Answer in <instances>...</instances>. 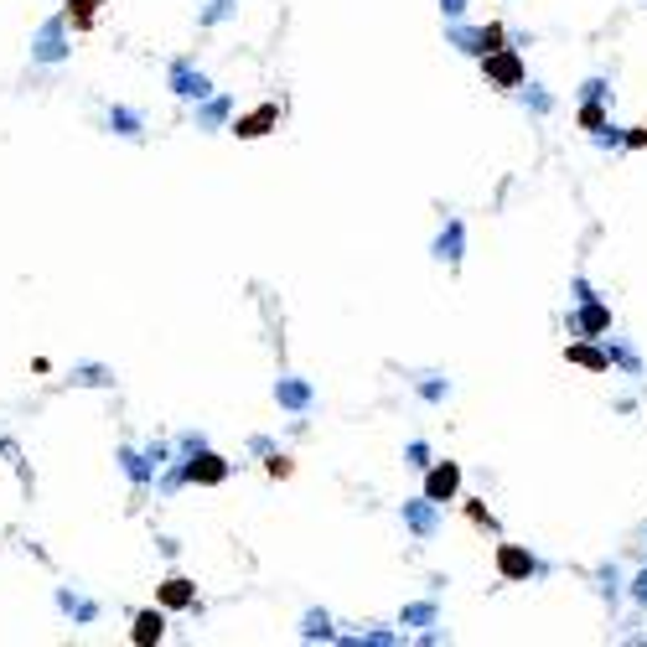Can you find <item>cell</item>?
Returning <instances> with one entry per match:
<instances>
[{
    "mask_svg": "<svg viewBox=\"0 0 647 647\" xmlns=\"http://www.w3.org/2000/svg\"><path fill=\"white\" fill-rule=\"evenodd\" d=\"M482 73H487V84H498V89H518V84H523V62H518L513 47L482 52Z\"/></svg>",
    "mask_w": 647,
    "mask_h": 647,
    "instance_id": "obj_1",
    "label": "cell"
},
{
    "mask_svg": "<svg viewBox=\"0 0 647 647\" xmlns=\"http://www.w3.org/2000/svg\"><path fill=\"white\" fill-rule=\"evenodd\" d=\"M181 482H197V487H218V482H228V461L223 456H212V451H187V467H181Z\"/></svg>",
    "mask_w": 647,
    "mask_h": 647,
    "instance_id": "obj_2",
    "label": "cell"
},
{
    "mask_svg": "<svg viewBox=\"0 0 647 647\" xmlns=\"http://www.w3.org/2000/svg\"><path fill=\"white\" fill-rule=\"evenodd\" d=\"M456 492H461V467H456V461H430V467H425V498L445 507Z\"/></svg>",
    "mask_w": 647,
    "mask_h": 647,
    "instance_id": "obj_3",
    "label": "cell"
},
{
    "mask_svg": "<svg viewBox=\"0 0 647 647\" xmlns=\"http://www.w3.org/2000/svg\"><path fill=\"white\" fill-rule=\"evenodd\" d=\"M611 331V311L595 300H575V316H570V337H606Z\"/></svg>",
    "mask_w": 647,
    "mask_h": 647,
    "instance_id": "obj_4",
    "label": "cell"
},
{
    "mask_svg": "<svg viewBox=\"0 0 647 647\" xmlns=\"http://www.w3.org/2000/svg\"><path fill=\"white\" fill-rule=\"evenodd\" d=\"M399 518H404V529H410L414 539H430V533L441 529V502H430V498H410L404 507H399Z\"/></svg>",
    "mask_w": 647,
    "mask_h": 647,
    "instance_id": "obj_5",
    "label": "cell"
},
{
    "mask_svg": "<svg viewBox=\"0 0 647 647\" xmlns=\"http://www.w3.org/2000/svg\"><path fill=\"white\" fill-rule=\"evenodd\" d=\"M31 58H36V62H62V58H68V16H58V21H47V27H42L36 47H31Z\"/></svg>",
    "mask_w": 647,
    "mask_h": 647,
    "instance_id": "obj_6",
    "label": "cell"
},
{
    "mask_svg": "<svg viewBox=\"0 0 647 647\" xmlns=\"http://www.w3.org/2000/svg\"><path fill=\"white\" fill-rule=\"evenodd\" d=\"M172 93H177V99H207L212 84H207L203 68H192V62H172Z\"/></svg>",
    "mask_w": 647,
    "mask_h": 647,
    "instance_id": "obj_7",
    "label": "cell"
},
{
    "mask_svg": "<svg viewBox=\"0 0 647 647\" xmlns=\"http://www.w3.org/2000/svg\"><path fill=\"white\" fill-rule=\"evenodd\" d=\"M533 570H539V559L529 549H518V544H502L498 549V575L502 580H529Z\"/></svg>",
    "mask_w": 647,
    "mask_h": 647,
    "instance_id": "obj_8",
    "label": "cell"
},
{
    "mask_svg": "<svg viewBox=\"0 0 647 647\" xmlns=\"http://www.w3.org/2000/svg\"><path fill=\"white\" fill-rule=\"evenodd\" d=\"M430 254H435L441 265H461V254H467V228H461V218H451V223H445Z\"/></svg>",
    "mask_w": 647,
    "mask_h": 647,
    "instance_id": "obj_9",
    "label": "cell"
},
{
    "mask_svg": "<svg viewBox=\"0 0 647 647\" xmlns=\"http://www.w3.org/2000/svg\"><path fill=\"white\" fill-rule=\"evenodd\" d=\"M564 357H570L575 368H590V373H611V363H606V347H595L590 337H575V342L564 347Z\"/></svg>",
    "mask_w": 647,
    "mask_h": 647,
    "instance_id": "obj_10",
    "label": "cell"
},
{
    "mask_svg": "<svg viewBox=\"0 0 647 647\" xmlns=\"http://www.w3.org/2000/svg\"><path fill=\"white\" fill-rule=\"evenodd\" d=\"M275 119H280V109H275V104H265V109H254V115H238L234 119V135H238V140H260Z\"/></svg>",
    "mask_w": 647,
    "mask_h": 647,
    "instance_id": "obj_11",
    "label": "cell"
},
{
    "mask_svg": "<svg viewBox=\"0 0 647 647\" xmlns=\"http://www.w3.org/2000/svg\"><path fill=\"white\" fill-rule=\"evenodd\" d=\"M161 637H166V617H161V611H140V617H135V632H130V643L150 647V643H161Z\"/></svg>",
    "mask_w": 647,
    "mask_h": 647,
    "instance_id": "obj_12",
    "label": "cell"
},
{
    "mask_svg": "<svg viewBox=\"0 0 647 647\" xmlns=\"http://www.w3.org/2000/svg\"><path fill=\"white\" fill-rule=\"evenodd\" d=\"M275 399H280L285 410H311V383L306 379H280L275 383Z\"/></svg>",
    "mask_w": 647,
    "mask_h": 647,
    "instance_id": "obj_13",
    "label": "cell"
},
{
    "mask_svg": "<svg viewBox=\"0 0 647 647\" xmlns=\"http://www.w3.org/2000/svg\"><path fill=\"white\" fill-rule=\"evenodd\" d=\"M192 601H197V590H192V580H181V575H172V580L161 586V606H172V611L192 606Z\"/></svg>",
    "mask_w": 647,
    "mask_h": 647,
    "instance_id": "obj_14",
    "label": "cell"
},
{
    "mask_svg": "<svg viewBox=\"0 0 647 647\" xmlns=\"http://www.w3.org/2000/svg\"><path fill=\"white\" fill-rule=\"evenodd\" d=\"M606 363H611V368H627V373H643V357L632 353L621 337H606Z\"/></svg>",
    "mask_w": 647,
    "mask_h": 647,
    "instance_id": "obj_15",
    "label": "cell"
},
{
    "mask_svg": "<svg viewBox=\"0 0 647 647\" xmlns=\"http://www.w3.org/2000/svg\"><path fill=\"white\" fill-rule=\"evenodd\" d=\"M445 42H451L456 52H467V58H482V42H476V27H461V21H451V31H445Z\"/></svg>",
    "mask_w": 647,
    "mask_h": 647,
    "instance_id": "obj_16",
    "label": "cell"
},
{
    "mask_svg": "<svg viewBox=\"0 0 647 647\" xmlns=\"http://www.w3.org/2000/svg\"><path fill=\"white\" fill-rule=\"evenodd\" d=\"M58 606L68 611V617H78V621H99V606L84 601V595H73V590H58Z\"/></svg>",
    "mask_w": 647,
    "mask_h": 647,
    "instance_id": "obj_17",
    "label": "cell"
},
{
    "mask_svg": "<svg viewBox=\"0 0 647 647\" xmlns=\"http://www.w3.org/2000/svg\"><path fill=\"white\" fill-rule=\"evenodd\" d=\"M435 617H441V606H435V601H410V606H404V627H435Z\"/></svg>",
    "mask_w": 647,
    "mask_h": 647,
    "instance_id": "obj_18",
    "label": "cell"
},
{
    "mask_svg": "<svg viewBox=\"0 0 647 647\" xmlns=\"http://www.w3.org/2000/svg\"><path fill=\"white\" fill-rule=\"evenodd\" d=\"M228 109H234V99H207L203 109H197V124H203V130H218V124L228 119Z\"/></svg>",
    "mask_w": 647,
    "mask_h": 647,
    "instance_id": "obj_19",
    "label": "cell"
},
{
    "mask_svg": "<svg viewBox=\"0 0 647 647\" xmlns=\"http://www.w3.org/2000/svg\"><path fill=\"white\" fill-rule=\"evenodd\" d=\"M119 461H124V471H130V476H135V482H150V476H156V461H150V456H140V451H119Z\"/></svg>",
    "mask_w": 647,
    "mask_h": 647,
    "instance_id": "obj_20",
    "label": "cell"
},
{
    "mask_svg": "<svg viewBox=\"0 0 647 647\" xmlns=\"http://www.w3.org/2000/svg\"><path fill=\"white\" fill-rule=\"evenodd\" d=\"M109 130H119V135H140V130H146V119L119 104V109H109Z\"/></svg>",
    "mask_w": 647,
    "mask_h": 647,
    "instance_id": "obj_21",
    "label": "cell"
},
{
    "mask_svg": "<svg viewBox=\"0 0 647 647\" xmlns=\"http://www.w3.org/2000/svg\"><path fill=\"white\" fill-rule=\"evenodd\" d=\"M300 637H306V643H316V637H331V617H326V611H306V621H300Z\"/></svg>",
    "mask_w": 647,
    "mask_h": 647,
    "instance_id": "obj_22",
    "label": "cell"
},
{
    "mask_svg": "<svg viewBox=\"0 0 647 647\" xmlns=\"http://www.w3.org/2000/svg\"><path fill=\"white\" fill-rule=\"evenodd\" d=\"M518 89H523V104H529L533 115H549V109H555L549 89H539V84H518Z\"/></svg>",
    "mask_w": 647,
    "mask_h": 647,
    "instance_id": "obj_23",
    "label": "cell"
},
{
    "mask_svg": "<svg viewBox=\"0 0 647 647\" xmlns=\"http://www.w3.org/2000/svg\"><path fill=\"white\" fill-rule=\"evenodd\" d=\"M99 5H104V0H73V5H68V21H73L78 31L93 27V11H99Z\"/></svg>",
    "mask_w": 647,
    "mask_h": 647,
    "instance_id": "obj_24",
    "label": "cell"
},
{
    "mask_svg": "<svg viewBox=\"0 0 647 647\" xmlns=\"http://www.w3.org/2000/svg\"><path fill=\"white\" fill-rule=\"evenodd\" d=\"M445 394H451V383H445V379H435V373H430V379H419V399H425V404H441Z\"/></svg>",
    "mask_w": 647,
    "mask_h": 647,
    "instance_id": "obj_25",
    "label": "cell"
},
{
    "mask_svg": "<svg viewBox=\"0 0 647 647\" xmlns=\"http://www.w3.org/2000/svg\"><path fill=\"white\" fill-rule=\"evenodd\" d=\"M580 124H586V130H606V109H601V99H586V109H580Z\"/></svg>",
    "mask_w": 647,
    "mask_h": 647,
    "instance_id": "obj_26",
    "label": "cell"
},
{
    "mask_svg": "<svg viewBox=\"0 0 647 647\" xmlns=\"http://www.w3.org/2000/svg\"><path fill=\"white\" fill-rule=\"evenodd\" d=\"M404 456H410V467H414V471L430 467V445H425V441H410V445H404Z\"/></svg>",
    "mask_w": 647,
    "mask_h": 647,
    "instance_id": "obj_27",
    "label": "cell"
},
{
    "mask_svg": "<svg viewBox=\"0 0 647 647\" xmlns=\"http://www.w3.org/2000/svg\"><path fill=\"white\" fill-rule=\"evenodd\" d=\"M601 595H606V601H617V595H621V575H617V570H601Z\"/></svg>",
    "mask_w": 647,
    "mask_h": 647,
    "instance_id": "obj_28",
    "label": "cell"
},
{
    "mask_svg": "<svg viewBox=\"0 0 647 647\" xmlns=\"http://www.w3.org/2000/svg\"><path fill=\"white\" fill-rule=\"evenodd\" d=\"M228 11H234V0H207L203 21H207V27H212V21H223V16H228Z\"/></svg>",
    "mask_w": 647,
    "mask_h": 647,
    "instance_id": "obj_29",
    "label": "cell"
},
{
    "mask_svg": "<svg viewBox=\"0 0 647 647\" xmlns=\"http://www.w3.org/2000/svg\"><path fill=\"white\" fill-rule=\"evenodd\" d=\"M580 93H586V99H606V93H611V84H606V78H590Z\"/></svg>",
    "mask_w": 647,
    "mask_h": 647,
    "instance_id": "obj_30",
    "label": "cell"
},
{
    "mask_svg": "<svg viewBox=\"0 0 647 647\" xmlns=\"http://www.w3.org/2000/svg\"><path fill=\"white\" fill-rule=\"evenodd\" d=\"M441 11L451 16V21H461V16H467V0H441Z\"/></svg>",
    "mask_w": 647,
    "mask_h": 647,
    "instance_id": "obj_31",
    "label": "cell"
},
{
    "mask_svg": "<svg viewBox=\"0 0 647 647\" xmlns=\"http://www.w3.org/2000/svg\"><path fill=\"white\" fill-rule=\"evenodd\" d=\"M632 601H637V606H647V570L632 580Z\"/></svg>",
    "mask_w": 647,
    "mask_h": 647,
    "instance_id": "obj_32",
    "label": "cell"
},
{
    "mask_svg": "<svg viewBox=\"0 0 647 647\" xmlns=\"http://www.w3.org/2000/svg\"><path fill=\"white\" fill-rule=\"evenodd\" d=\"M269 476H291V461L285 456H269Z\"/></svg>",
    "mask_w": 647,
    "mask_h": 647,
    "instance_id": "obj_33",
    "label": "cell"
},
{
    "mask_svg": "<svg viewBox=\"0 0 647 647\" xmlns=\"http://www.w3.org/2000/svg\"><path fill=\"white\" fill-rule=\"evenodd\" d=\"M621 146H647V130H632V135H621Z\"/></svg>",
    "mask_w": 647,
    "mask_h": 647,
    "instance_id": "obj_34",
    "label": "cell"
}]
</instances>
